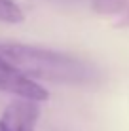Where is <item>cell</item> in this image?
<instances>
[{"instance_id": "obj_1", "label": "cell", "mask_w": 129, "mask_h": 131, "mask_svg": "<svg viewBox=\"0 0 129 131\" xmlns=\"http://www.w3.org/2000/svg\"><path fill=\"white\" fill-rule=\"evenodd\" d=\"M0 65L10 67L30 80L66 85H87L99 78V69L86 59L19 42L0 44Z\"/></svg>"}, {"instance_id": "obj_2", "label": "cell", "mask_w": 129, "mask_h": 131, "mask_svg": "<svg viewBox=\"0 0 129 131\" xmlns=\"http://www.w3.org/2000/svg\"><path fill=\"white\" fill-rule=\"evenodd\" d=\"M0 91L11 93L19 99H27V101L34 103H46L50 99V91L42 88L36 80H30L4 65H0Z\"/></svg>"}, {"instance_id": "obj_3", "label": "cell", "mask_w": 129, "mask_h": 131, "mask_svg": "<svg viewBox=\"0 0 129 131\" xmlns=\"http://www.w3.org/2000/svg\"><path fill=\"white\" fill-rule=\"evenodd\" d=\"M38 103L19 99L4 108L0 118V129L2 131H36L38 124Z\"/></svg>"}, {"instance_id": "obj_4", "label": "cell", "mask_w": 129, "mask_h": 131, "mask_svg": "<svg viewBox=\"0 0 129 131\" xmlns=\"http://www.w3.org/2000/svg\"><path fill=\"white\" fill-rule=\"evenodd\" d=\"M0 21L10 25H17L25 21V13L15 0H0Z\"/></svg>"}, {"instance_id": "obj_5", "label": "cell", "mask_w": 129, "mask_h": 131, "mask_svg": "<svg viewBox=\"0 0 129 131\" xmlns=\"http://www.w3.org/2000/svg\"><path fill=\"white\" fill-rule=\"evenodd\" d=\"M0 131H2V129H0Z\"/></svg>"}]
</instances>
